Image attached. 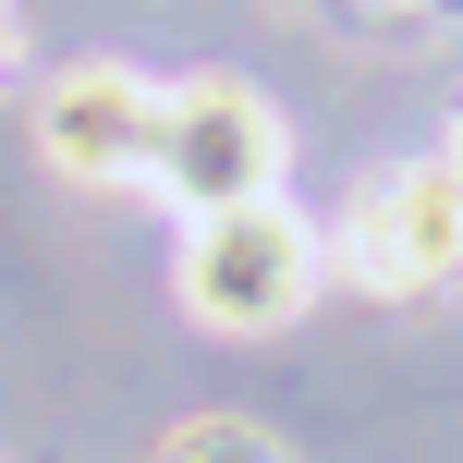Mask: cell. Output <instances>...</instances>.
I'll return each mask as SVG.
<instances>
[{
    "instance_id": "4",
    "label": "cell",
    "mask_w": 463,
    "mask_h": 463,
    "mask_svg": "<svg viewBox=\"0 0 463 463\" xmlns=\"http://www.w3.org/2000/svg\"><path fill=\"white\" fill-rule=\"evenodd\" d=\"M37 146H49L61 184H146V159H159V86H146L135 61H73V73H49Z\"/></svg>"
},
{
    "instance_id": "2",
    "label": "cell",
    "mask_w": 463,
    "mask_h": 463,
    "mask_svg": "<svg viewBox=\"0 0 463 463\" xmlns=\"http://www.w3.org/2000/svg\"><path fill=\"white\" fill-rule=\"evenodd\" d=\"M280 159H293V135H280V110L244 86V73H184V86H159V159H146V184H159L184 220H220V208L280 195Z\"/></svg>"
},
{
    "instance_id": "1",
    "label": "cell",
    "mask_w": 463,
    "mask_h": 463,
    "mask_svg": "<svg viewBox=\"0 0 463 463\" xmlns=\"http://www.w3.org/2000/svg\"><path fill=\"white\" fill-rule=\"evenodd\" d=\"M317 269H329V232L305 220V208H280V195H256V208H220V220H195L184 232V317L195 329H293L305 317V293H317Z\"/></svg>"
},
{
    "instance_id": "7",
    "label": "cell",
    "mask_w": 463,
    "mask_h": 463,
    "mask_svg": "<svg viewBox=\"0 0 463 463\" xmlns=\"http://www.w3.org/2000/svg\"><path fill=\"white\" fill-rule=\"evenodd\" d=\"M451 159H463V122H451Z\"/></svg>"
},
{
    "instance_id": "6",
    "label": "cell",
    "mask_w": 463,
    "mask_h": 463,
    "mask_svg": "<svg viewBox=\"0 0 463 463\" xmlns=\"http://www.w3.org/2000/svg\"><path fill=\"white\" fill-rule=\"evenodd\" d=\"M13 61H24V24H13V0H0V86H13Z\"/></svg>"
},
{
    "instance_id": "3",
    "label": "cell",
    "mask_w": 463,
    "mask_h": 463,
    "mask_svg": "<svg viewBox=\"0 0 463 463\" xmlns=\"http://www.w3.org/2000/svg\"><path fill=\"white\" fill-rule=\"evenodd\" d=\"M329 256H342L354 293H439V280L463 269V159L439 146V159H391L354 184V208L329 220Z\"/></svg>"
},
{
    "instance_id": "5",
    "label": "cell",
    "mask_w": 463,
    "mask_h": 463,
    "mask_svg": "<svg viewBox=\"0 0 463 463\" xmlns=\"http://www.w3.org/2000/svg\"><path fill=\"white\" fill-rule=\"evenodd\" d=\"M159 463H293V451H280L269 427H244V415H195V427L159 439Z\"/></svg>"
}]
</instances>
